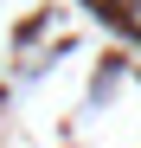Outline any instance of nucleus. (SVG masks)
<instances>
[{
	"label": "nucleus",
	"mask_w": 141,
	"mask_h": 148,
	"mask_svg": "<svg viewBox=\"0 0 141 148\" xmlns=\"http://www.w3.org/2000/svg\"><path fill=\"white\" fill-rule=\"evenodd\" d=\"M122 13H128V19H135V26H141V0H122Z\"/></svg>",
	"instance_id": "nucleus-1"
}]
</instances>
